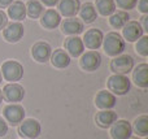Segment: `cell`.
<instances>
[{
  "mask_svg": "<svg viewBox=\"0 0 148 139\" xmlns=\"http://www.w3.org/2000/svg\"><path fill=\"white\" fill-rule=\"evenodd\" d=\"M101 46L104 47V51L108 56L116 57L118 55H122V52L125 51V39L117 31H110L103 38Z\"/></svg>",
  "mask_w": 148,
  "mask_h": 139,
  "instance_id": "cell-1",
  "label": "cell"
},
{
  "mask_svg": "<svg viewBox=\"0 0 148 139\" xmlns=\"http://www.w3.org/2000/svg\"><path fill=\"white\" fill-rule=\"evenodd\" d=\"M108 91L117 96H123L130 91L131 88V81L129 79L127 75L122 74H113L108 78L107 81Z\"/></svg>",
  "mask_w": 148,
  "mask_h": 139,
  "instance_id": "cell-2",
  "label": "cell"
},
{
  "mask_svg": "<svg viewBox=\"0 0 148 139\" xmlns=\"http://www.w3.org/2000/svg\"><path fill=\"white\" fill-rule=\"evenodd\" d=\"M0 72H1L3 78L9 83H16L23 77V66L16 60H8L3 62Z\"/></svg>",
  "mask_w": 148,
  "mask_h": 139,
  "instance_id": "cell-3",
  "label": "cell"
},
{
  "mask_svg": "<svg viewBox=\"0 0 148 139\" xmlns=\"http://www.w3.org/2000/svg\"><path fill=\"white\" fill-rule=\"evenodd\" d=\"M134 69V57L130 55H118L110 61V70L114 74L127 75Z\"/></svg>",
  "mask_w": 148,
  "mask_h": 139,
  "instance_id": "cell-4",
  "label": "cell"
},
{
  "mask_svg": "<svg viewBox=\"0 0 148 139\" xmlns=\"http://www.w3.org/2000/svg\"><path fill=\"white\" fill-rule=\"evenodd\" d=\"M3 116H4V120L9 125L17 126L25 120V109H23L22 105H20L17 103L8 104L3 111Z\"/></svg>",
  "mask_w": 148,
  "mask_h": 139,
  "instance_id": "cell-5",
  "label": "cell"
},
{
  "mask_svg": "<svg viewBox=\"0 0 148 139\" xmlns=\"http://www.w3.org/2000/svg\"><path fill=\"white\" fill-rule=\"evenodd\" d=\"M42 133L40 122L34 118H26L20 124L18 134L25 139H36Z\"/></svg>",
  "mask_w": 148,
  "mask_h": 139,
  "instance_id": "cell-6",
  "label": "cell"
},
{
  "mask_svg": "<svg viewBox=\"0 0 148 139\" xmlns=\"http://www.w3.org/2000/svg\"><path fill=\"white\" fill-rule=\"evenodd\" d=\"M79 65L86 72H95L101 65V55L97 51H87L81 55Z\"/></svg>",
  "mask_w": 148,
  "mask_h": 139,
  "instance_id": "cell-7",
  "label": "cell"
},
{
  "mask_svg": "<svg viewBox=\"0 0 148 139\" xmlns=\"http://www.w3.org/2000/svg\"><path fill=\"white\" fill-rule=\"evenodd\" d=\"M1 94H3V98H4L8 103L13 104V103H18V101H21L25 98V88L21 85H18L17 82L8 83V85H5L4 87H3Z\"/></svg>",
  "mask_w": 148,
  "mask_h": 139,
  "instance_id": "cell-8",
  "label": "cell"
},
{
  "mask_svg": "<svg viewBox=\"0 0 148 139\" xmlns=\"http://www.w3.org/2000/svg\"><path fill=\"white\" fill-rule=\"evenodd\" d=\"M110 137L112 139H129L133 137L131 124L126 120H117L110 126Z\"/></svg>",
  "mask_w": 148,
  "mask_h": 139,
  "instance_id": "cell-9",
  "label": "cell"
},
{
  "mask_svg": "<svg viewBox=\"0 0 148 139\" xmlns=\"http://www.w3.org/2000/svg\"><path fill=\"white\" fill-rule=\"evenodd\" d=\"M25 27L21 22H10L3 29V36L8 43H17L22 39Z\"/></svg>",
  "mask_w": 148,
  "mask_h": 139,
  "instance_id": "cell-10",
  "label": "cell"
},
{
  "mask_svg": "<svg viewBox=\"0 0 148 139\" xmlns=\"http://www.w3.org/2000/svg\"><path fill=\"white\" fill-rule=\"evenodd\" d=\"M103 38H104V34L101 30L99 29H90L84 33L83 35V46L86 48L91 49V51H96L97 48H100L103 44Z\"/></svg>",
  "mask_w": 148,
  "mask_h": 139,
  "instance_id": "cell-11",
  "label": "cell"
},
{
  "mask_svg": "<svg viewBox=\"0 0 148 139\" xmlns=\"http://www.w3.org/2000/svg\"><path fill=\"white\" fill-rule=\"evenodd\" d=\"M144 35V30L138 21H127L122 27V38L127 42H136Z\"/></svg>",
  "mask_w": 148,
  "mask_h": 139,
  "instance_id": "cell-12",
  "label": "cell"
},
{
  "mask_svg": "<svg viewBox=\"0 0 148 139\" xmlns=\"http://www.w3.org/2000/svg\"><path fill=\"white\" fill-rule=\"evenodd\" d=\"M52 53V47L49 46L47 42H36L33 47H31V56L35 61L46 64L49 60Z\"/></svg>",
  "mask_w": 148,
  "mask_h": 139,
  "instance_id": "cell-13",
  "label": "cell"
},
{
  "mask_svg": "<svg viewBox=\"0 0 148 139\" xmlns=\"http://www.w3.org/2000/svg\"><path fill=\"white\" fill-rule=\"evenodd\" d=\"M64 47H65L66 53L70 57H79L84 52L83 42H82V39L78 35H72L65 39Z\"/></svg>",
  "mask_w": 148,
  "mask_h": 139,
  "instance_id": "cell-14",
  "label": "cell"
},
{
  "mask_svg": "<svg viewBox=\"0 0 148 139\" xmlns=\"http://www.w3.org/2000/svg\"><path fill=\"white\" fill-rule=\"evenodd\" d=\"M61 31L65 35H79L81 33H83L84 25L79 18L75 17H70V18H65L61 23Z\"/></svg>",
  "mask_w": 148,
  "mask_h": 139,
  "instance_id": "cell-15",
  "label": "cell"
},
{
  "mask_svg": "<svg viewBox=\"0 0 148 139\" xmlns=\"http://www.w3.org/2000/svg\"><path fill=\"white\" fill-rule=\"evenodd\" d=\"M117 104V98L116 95H113L110 91L101 90L97 92L96 98H95V105L103 111V109H112Z\"/></svg>",
  "mask_w": 148,
  "mask_h": 139,
  "instance_id": "cell-16",
  "label": "cell"
},
{
  "mask_svg": "<svg viewBox=\"0 0 148 139\" xmlns=\"http://www.w3.org/2000/svg\"><path fill=\"white\" fill-rule=\"evenodd\" d=\"M59 13L60 16H64L66 18L75 17L81 8L79 0H59Z\"/></svg>",
  "mask_w": 148,
  "mask_h": 139,
  "instance_id": "cell-17",
  "label": "cell"
},
{
  "mask_svg": "<svg viewBox=\"0 0 148 139\" xmlns=\"http://www.w3.org/2000/svg\"><path fill=\"white\" fill-rule=\"evenodd\" d=\"M61 23V16L57 10L55 9H47L43 12V14L40 16V25L44 29L48 30H53Z\"/></svg>",
  "mask_w": 148,
  "mask_h": 139,
  "instance_id": "cell-18",
  "label": "cell"
},
{
  "mask_svg": "<svg viewBox=\"0 0 148 139\" xmlns=\"http://www.w3.org/2000/svg\"><path fill=\"white\" fill-rule=\"evenodd\" d=\"M117 120H118L117 113L114 111H112V109H103V111L97 112L96 116H95V122L101 129L110 127Z\"/></svg>",
  "mask_w": 148,
  "mask_h": 139,
  "instance_id": "cell-19",
  "label": "cell"
},
{
  "mask_svg": "<svg viewBox=\"0 0 148 139\" xmlns=\"http://www.w3.org/2000/svg\"><path fill=\"white\" fill-rule=\"evenodd\" d=\"M133 81L140 88L148 87V64H146V62L139 64L133 70Z\"/></svg>",
  "mask_w": 148,
  "mask_h": 139,
  "instance_id": "cell-20",
  "label": "cell"
},
{
  "mask_svg": "<svg viewBox=\"0 0 148 139\" xmlns=\"http://www.w3.org/2000/svg\"><path fill=\"white\" fill-rule=\"evenodd\" d=\"M49 60H51V64L57 69H65V68H68L70 65V56L66 53L65 49L61 48L55 49L51 53Z\"/></svg>",
  "mask_w": 148,
  "mask_h": 139,
  "instance_id": "cell-21",
  "label": "cell"
},
{
  "mask_svg": "<svg viewBox=\"0 0 148 139\" xmlns=\"http://www.w3.org/2000/svg\"><path fill=\"white\" fill-rule=\"evenodd\" d=\"M8 17L12 18L16 22H20V21L25 20L26 17V5L23 4L20 0H16L12 4L8 7Z\"/></svg>",
  "mask_w": 148,
  "mask_h": 139,
  "instance_id": "cell-22",
  "label": "cell"
},
{
  "mask_svg": "<svg viewBox=\"0 0 148 139\" xmlns=\"http://www.w3.org/2000/svg\"><path fill=\"white\" fill-rule=\"evenodd\" d=\"M78 13L81 16L82 21L86 23H92L97 18V12L92 3H84V4H82Z\"/></svg>",
  "mask_w": 148,
  "mask_h": 139,
  "instance_id": "cell-23",
  "label": "cell"
},
{
  "mask_svg": "<svg viewBox=\"0 0 148 139\" xmlns=\"http://www.w3.org/2000/svg\"><path fill=\"white\" fill-rule=\"evenodd\" d=\"M95 9L99 14L104 16H110L116 12V4H114V0H96L95 1Z\"/></svg>",
  "mask_w": 148,
  "mask_h": 139,
  "instance_id": "cell-24",
  "label": "cell"
},
{
  "mask_svg": "<svg viewBox=\"0 0 148 139\" xmlns=\"http://www.w3.org/2000/svg\"><path fill=\"white\" fill-rule=\"evenodd\" d=\"M127 21H130V16L126 10H118L109 16V23L114 29H122Z\"/></svg>",
  "mask_w": 148,
  "mask_h": 139,
  "instance_id": "cell-25",
  "label": "cell"
},
{
  "mask_svg": "<svg viewBox=\"0 0 148 139\" xmlns=\"http://www.w3.org/2000/svg\"><path fill=\"white\" fill-rule=\"evenodd\" d=\"M26 5V14L30 18H39L44 12L43 4H42L39 0H29Z\"/></svg>",
  "mask_w": 148,
  "mask_h": 139,
  "instance_id": "cell-26",
  "label": "cell"
},
{
  "mask_svg": "<svg viewBox=\"0 0 148 139\" xmlns=\"http://www.w3.org/2000/svg\"><path fill=\"white\" fill-rule=\"evenodd\" d=\"M131 127L135 131V134H138V137H148V116H146V114L139 116L134 121V125Z\"/></svg>",
  "mask_w": 148,
  "mask_h": 139,
  "instance_id": "cell-27",
  "label": "cell"
},
{
  "mask_svg": "<svg viewBox=\"0 0 148 139\" xmlns=\"http://www.w3.org/2000/svg\"><path fill=\"white\" fill-rule=\"evenodd\" d=\"M135 51L143 57L148 56V36L147 35H143L140 39H138L135 46Z\"/></svg>",
  "mask_w": 148,
  "mask_h": 139,
  "instance_id": "cell-28",
  "label": "cell"
},
{
  "mask_svg": "<svg viewBox=\"0 0 148 139\" xmlns=\"http://www.w3.org/2000/svg\"><path fill=\"white\" fill-rule=\"evenodd\" d=\"M114 4L122 10H131L136 7L138 0H114Z\"/></svg>",
  "mask_w": 148,
  "mask_h": 139,
  "instance_id": "cell-29",
  "label": "cell"
},
{
  "mask_svg": "<svg viewBox=\"0 0 148 139\" xmlns=\"http://www.w3.org/2000/svg\"><path fill=\"white\" fill-rule=\"evenodd\" d=\"M8 133V124L1 116H0V138L5 137Z\"/></svg>",
  "mask_w": 148,
  "mask_h": 139,
  "instance_id": "cell-30",
  "label": "cell"
},
{
  "mask_svg": "<svg viewBox=\"0 0 148 139\" xmlns=\"http://www.w3.org/2000/svg\"><path fill=\"white\" fill-rule=\"evenodd\" d=\"M8 25V16L4 10L0 9V31Z\"/></svg>",
  "mask_w": 148,
  "mask_h": 139,
  "instance_id": "cell-31",
  "label": "cell"
},
{
  "mask_svg": "<svg viewBox=\"0 0 148 139\" xmlns=\"http://www.w3.org/2000/svg\"><path fill=\"white\" fill-rule=\"evenodd\" d=\"M138 9L140 10L143 14L148 13V0H139L138 1Z\"/></svg>",
  "mask_w": 148,
  "mask_h": 139,
  "instance_id": "cell-32",
  "label": "cell"
},
{
  "mask_svg": "<svg viewBox=\"0 0 148 139\" xmlns=\"http://www.w3.org/2000/svg\"><path fill=\"white\" fill-rule=\"evenodd\" d=\"M142 25V27H143L144 33H147L148 31V16L147 14H143L140 18V22H139Z\"/></svg>",
  "mask_w": 148,
  "mask_h": 139,
  "instance_id": "cell-33",
  "label": "cell"
},
{
  "mask_svg": "<svg viewBox=\"0 0 148 139\" xmlns=\"http://www.w3.org/2000/svg\"><path fill=\"white\" fill-rule=\"evenodd\" d=\"M39 1H40L42 4L47 5V7H55V5H57L59 0H39Z\"/></svg>",
  "mask_w": 148,
  "mask_h": 139,
  "instance_id": "cell-34",
  "label": "cell"
},
{
  "mask_svg": "<svg viewBox=\"0 0 148 139\" xmlns=\"http://www.w3.org/2000/svg\"><path fill=\"white\" fill-rule=\"evenodd\" d=\"M14 0H0V8H8Z\"/></svg>",
  "mask_w": 148,
  "mask_h": 139,
  "instance_id": "cell-35",
  "label": "cell"
},
{
  "mask_svg": "<svg viewBox=\"0 0 148 139\" xmlns=\"http://www.w3.org/2000/svg\"><path fill=\"white\" fill-rule=\"evenodd\" d=\"M3 101V94H1V90H0V104H1Z\"/></svg>",
  "mask_w": 148,
  "mask_h": 139,
  "instance_id": "cell-36",
  "label": "cell"
},
{
  "mask_svg": "<svg viewBox=\"0 0 148 139\" xmlns=\"http://www.w3.org/2000/svg\"><path fill=\"white\" fill-rule=\"evenodd\" d=\"M3 82V75H1V72H0V83Z\"/></svg>",
  "mask_w": 148,
  "mask_h": 139,
  "instance_id": "cell-37",
  "label": "cell"
},
{
  "mask_svg": "<svg viewBox=\"0 0 148 139\" xmlns=\"http://www.w3.org/2000/svg\"><path fill=\"white\" fill-rule=\"evenodd\" d=\"M129 139H140L139 137H131V138H129Z\"/></svg>",
  "mask_w": 148,
  "mask_h": 139,
  "instance_id": "cell-38",
  "label": "cell"
},
{
  "mask_svg": "<svg viewBox=\"0 0 148 139\" xmlns=\"http://www.w3.org/2000/svg\"><path fill=\"white\" fill-rule=\"evenodd\" d=\"M146 139H148V138H147V137H146Z\"/></svg>",
  "mask_w": 148,
  "mask_h": 139,
  "instance_id": "cell-39",
  "label": "cell"
},
{
  "mask_svg": "<svg viewBox=\"0 0 148 139\" xmlns=\"http://www.w3.org/2000/svg\"><path fill=\"white\" fill-rule=\"evenodd\" d=\"M22 139H25V138H22Z\"/></svg>",
  "mask_w": 148,
  "mask_h": 139,
  "instance_id": "cell-40",
  "label": "cell"
}]
</instances>
